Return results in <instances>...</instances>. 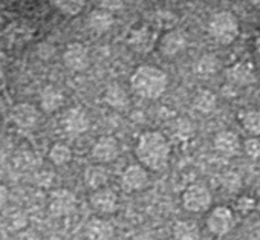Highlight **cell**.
<instances>
[{
  "label": "cell",
  "mask_w": 260,
  "mask_h": 240,
  "mask_svg": "<svg viewBox=\"0 0 260 240\" xmlns=\"http://www.w3.org/2000/svg\"><path fill=\"white\" fill-rule=\"evenodd\" d=\"M135 158L149 172L167 170L172 158V146L164 133L158 130H147L140 135L135 144Z\"/></svg>",
  "instance_id": "cell-1"
},
{
  "label": "cell",
  "mask_w": 260,
  "mask_h": 240,
  "mask_svg": "<svg viewBox=\"0 0 260 240\" xmlns=\"http://www.w3.org/2000/svg\"><path fill=\"white\" fill-rule=\"evenodd\" d=\"M130 87L140 98L158 99L169 87V77L161 67L141 64L130 75Z\"/></svg>",
  "instance_id": "cell-2"
},
{
  "label": "cell",
  "mask_w": 260,
  "mask_h": 240,
  "mask_svg": "<svg viewBox=\"0 0 260 240\" xmlns=\"http://www.w3.org/2000/svg\"><path fill=\"white\" fill-rule=\"evenodd\" d=\"M208 34L216 43L228 46L237 40L240 34V23L233 13L217 11L208 20Z\"/></svg>",
  "instance_id": "cell-3"
},
{
  "label": "cell",
  "mask_w": 260,
  "mask_h": 240,
  "mask_svg": "<svg viewBox=\"0 0 260 240\" xmlns=\"http://www.w3.org/2000/svg\"><path fill=\"white\" fill-rule=\"evenodd\" d=\"M181 203L185 211L193 214H202L210 210L213 203V193L205 184L193 182L182 191Z\"/></svg>",
  "instance_id": "cell-4"
},
{
  "label": "cell",
  "mask_w": 260,
  "mask_h": 240,
  "mask_svg": "<svg viewBox=\"0 0 260 240\" xmlns=\"http://www.w3.org/2000/svg\"><path fill=\"white\" fill-rule=\"evenodd\" d=\"M205 225H207V229L213 235H216V237L226 235L228 232L233 231V228L236 225L234 211L226 205H217L208 211Z\"/></svg>",
  "instance_id": "cell-5"
},
{
  "label": "cell",
  "mask_w": 260,
  "mask_h": 240,
  "mask_svg": "<svg viewBox=\"0 0 260 240\" xmlns=\"http://www.w3.org/2000/svg\"><path fill=\"white\" fill-rule=\"evenodd\" d=\"M150 184L149 170L138 164H130L121 173V188L125 193H140L146 190Z\"/></svg>",
  "instance_id": "cell-6"
},
{
  "label": "cell",
  "mask_w": 260,
  "mask_h": 240,
  "mask_svg": "<svg viewBox=\"0 0 260 240\" xmlns=\"http://www.w3.org/2000/svg\"><path fill=\"white\" fill-rule=\"evenodd\" d=\"M89 202H90V207L98 213V214H103V216H109V214H113L118 211V207H119V196L118 193L110 188V187H103V188H98V190H93L90 193V197H89Z\"/></svg>",
  "instance_id": "cell-7"
},
{
  "label": "cell",
  "mask_w": 260,
  "mask_h": 240,
  "mask_svg": "<svg viewBox=\"0 0 260 240\" xmlns=\"http://www.w3.org/2000/svg\"><path fill=\"white\" fill-rule=\"evenodd\" d=\"M158 51L166 58H175L187 49V37L179 29H169L158 39Z\"/></svg>",
  "instance_id": "cell-8"
},
{
  "label": "cell",
  "mask_w": 260,
  "mask_h": 240,
  "mask_svg": "<svg viewBox=\"0 0 260 240\" xmlns=\"http://www.w3.org/2000/svg\"><path fill=\"white\" fill-rule=\"evenodd\" d=\"M127 43L134 51H137L140 54H146L153 49V46L158 43V40H156V34L153 32V29L149 25L140 23L128 31Z\"/></svg>",
  "instance_id": "cell-9"
},
{
  "label": "cell",
  "mask_w": 260,
  "mask_h": 240,
  "mask_svg": "<svg viewBox=\"0 0 260 240\" xmlns=\"http://www.w3.org/2000/svg\"><path fill=\"white\" fill-rule=\"evenodd\" d=\"M119 153H121V146H119L118 140L110 135L100 136L93 143L92 150H90L92 158L98 164H110L118 159Z\"/></svg>",
  "instance_id": "cell-10"
},
{
  "label": "cell",
  "mask_w": 260,
  "mask_h": 240,
  "mask_svg": "<svg viewBox=\"0 0 260 240\" xmlns=\"http://www.w3.org/2000/svg\"><path fill=\"white\" fill-rule=\"evenodd\" d=\"M49 213L55 217H64L75 211L77 208V197L71 190L58 188L51 193L49 197Z\"/></svg>",
  "instance_id": "cell-11"
},
{
  "label": "cell",
  "mask_w": 260,
  "mask_h": 240,
  "mask_svg": "<svg viewBox=\"0 0 260 240\" xmlns=\"http://www.w3.org/2000/svg\"><path fill=\"white\" fill-rule=\"evenodd\" d=\"M61 126L66 133L78 136L89 130L90 119H89V115L86 113V110H83L81 107H72V109L66 110V113L63 115Z\"/></svg>",
  "instance_id": "cell-12"
},
{
  "label": "cell",
  "mask_w": 260,
  "mask_h": 240,
  "mask_svg": "<svg viewBox=\"0 0 260 240\" xmlns=\"http://www.w3.org/2000/svg\"><path fill=\"white\" fill-rule=\"evenodd\" d=\"M63 63L72 72H84L90 64L89 51L81 43H71L63 52Z\"/></svg>",
  "instance_id": "cell-13"
},
{
  "label": "cell",
  "mask_w": 260,
  "mask_h": 240,
  "mask_svg": "<svg viewBox=\"0 0 260 240\" xmlns=\"http://www.w3.org/2000/svg\"><path fill=\"white\" fill-rule=\"evenodd\" d=\"M242 141L237 133L233 130H220L213 138V147L214 150L226 158L237 156L242 152Z\"/></svg>",
  "instance_id": "cell-14"
},
{
  "label": "cell",
  "mask_w": 260,
  "mask_h": 240,
  "mask_svg": "<svg viewBox=\"0 0 260 240\" xmlns=\"http://www.w3.org/2000/svg\"><path fill=\"white\" fill-rule=\"evenodd\" d=\"M84 235L87 240H112L115 237V226L109 220L96 216L87 220Z\"/></svg>",
  "instance_id": "cell-15"
},
{
  "label": "cell",
  "mask_w": 260,
  "mask_h": 240,
  "mask_svg": "<svg viewBox=\"0 0 260 240\" xmlns=\"http://www.w3.org/2000/svg\"><path fill=\"white\" fill-rule=\"evenodd\" d=\"M13 119H14V123L19 127L31 129V127H34L39 123L40 112H39V109L34 104L22 102V104H17L13 109Z\"/></svg>",
  "instance_id": "cell-16"
},
{
  "label": "cell",
  "mask_w": 260,
  "mask_h": 240,
  "mask_svg": "<svg viewBox=\"0 0 260 240\" xmlns=\"http://www.w3.org/2000/svg\"><path fill=\"white\" fill-rule=\"evenodd\" d=\"M104 102L113 110H127L130 106V96L121 84L112 83L104 92Z\"/></svg>",
  "instance_id": "cell-17"
},
{
  "label": "cell",
  "mask_w": 260,
  "mask_h": 240,
  "mask_svg": "<svg viewBox=\"0 0 260 240\" xmlns=\"http://www.w3.org/2000/svg\"><path fill=\"white\" fill-rule=\"evenodd\" d=\"M226 78L231 84H236V86H248L255 81V75H254L251 64L243 63V61H239L233 64L231 67H228Z\"/></svg>",
  "instance_id": "cell-18"
},
{
  "label": "cell",
  "mask_w": 260,
  "mask_h": 240,
  "mask_svg": "<svg viewBox=\"0 0 260 240\" xmlns=\"http://www.w3.org/2000/svg\"><path fill=\"white\" fill-rule=\"evenodd\" d=\"M115 23V17L113 13H109L103 8L93 10L89 16H87V28L95 32V34H104L107 32Z\"/></svg>",
  "instance_id": "cell-19"
},
{
  "label": "cell",
  "mask_w": 260,
  "mask_h": 240,
  "mask_svg": "<svg viewBox=\"0 0 260 240\" xmlns=\"http://www.w3.org/2000/svg\"><path fill=\"white\" fill-rule=\"evenodd\" d=\"M63 102H64L63 92L54 86H46L40 92V109L46 113H54L60 110Z\"/></svg>",
  "instance_id": "cell-20"
},
{
  "label": "cell",
  "mask_w": 260,
  "mask_h": 240,
  "mask_svg": "<svg viewBox=\"0 0 260 240\" xmlns=\"http://www.w3.org/2000/svg\"><path fill=\"white\" fill-rule=\"evenodd\" d=\"M84 179V185L89 190H98L107 185L109 182V172L103 167V164H96V165H89L84 170L83 175Z\"/></svg>",
  "instance_id": "cell-21"
},
{
  "label": "cell",
  "mask_w": 260,
  "mask_h": 240,
  "mask_svg": "<svg viewBox=\"0 0 260 240\" xmlns=\"http://www.w3.org/2000/svg\"><path fill=\"white\" fill-rule=\"evenodd\" d=\"M173 240H201V228L196 222L181 219L173 225Z\"/></svg>",
  "instance_id": "cell-22"
},
{
  "label": "cell",
  "mask_w": 260,
  "mask_h": 240,
  "mask_svg": "<svg viewBox=\"0 0 260 240\" xmlns=\"http://www.w3.org/2000/svg\"><path fill=\"white\" fill-rule=\"evenodd\" d=\"M219 64H220V63H219V60H217L216 55H213V54H205V55H202V57H199V58L196 60L193 71H194V74H196L199 78L207 80V78H211L214 74H217Z\"/></svg>",
  "instance_id": "cell-23"
},
{
  "label": "cell",
  "mask_w": 260,
  "mask_h": 240,
  "mask_svg": "<svg viewBox=\"0 0 260 240\" xmlns=\"http://www.w3.org/2000/svg\"><path fill=\"white\" fill-rule=\"evenodd\" d=\"M48 158L54 165L61 167V165H66L72 161V150L64 143H55L51 146Z\"/></svg>",
  "instance_id": "cell-24"
},
{
  "label": "cell",
  "mask_w": 260,
  "mask_h": 240,
  "mask_svg": "<svg viewBox=\"0 0 260 240\" xmlns=\"http://www.w3.org/2000/svg\"><path fill=\"white\" fill-rule=\"evenodd\" d=\"M193 106H194L196 110H199L201 113L207 115V113H211V112L216 109V106H217V98H216V95H214L211 90L205 89V90H201V92H198V93L194 95Z\"/></svg>",
  "instance_id": "cell-25"
},
{
  "label": "cell",
  "mask_w": 260,
  "mask_h": 240,
  "mask_svg": "<svg viewBox=\"0 0 260 240\" xmlns=\"http://www.w3.org/2000/svg\"><path fill=\"white\" fill-rule=\"evenodd\" d=\"M242 127L251 136H260V110H245L239 116Z\"/></svg>",
  "instance_id": "cell-26"
},
{
  "label": "cell",
  "mask_w": 260,
  "mask_h": 240,
  "mask_svg": "<svg viewBox=\"0 0 260 240\" xmlns=\"http://www.w3.org/2000/svg\"><path fill=\"white\" fill-rule=\"evenodd\" d=\"M57 10L69 17L78 16L84 8V0H55Z\"/></svg>",
  "instance_id": "cell-27"
},
{
  "label": "cell",
  "mask_w": 260,
  "mask_h": 240,
  "mask_svg": "<svg viewBox=\"0 0 260 240\" xmlns=\"http://www.w3.org/2000/svg\"><path fill=\"white\" fill-rule=\"evenodd\" d=\"M242 150L249 159L252 161L260 159V136H251L245 140L242 144Z\"/></svg>",
  "instance_id": "cell-28"
},
{
  "label": "cell",
  "mask_w": 260,
  "mask_h": 240,
  "mask_svg": "<svg viewBox=\"0 0 260 240\" xmlns=\"http://www.w3.org/2000/svg\"><path fill=\"white\" fill-rule=\"evenodd\" d=\"M255 205H257V202H255L254 197H251L248 194H243V196H240L236 200V205L234 207H236V211L237 213L246 216V214H249V213H252L255 210Z\"/></svg>",
  "instance_id": "cell-29"
},
{
  "label": "cell",
  "mask_w": 260,
  "mask_h": 240,
  "mask_svg": "<svg viewBox=\"0 0 260 240\" xmlns=\"http://www.w3.org/2000/svg\"><path fill=\"white\" fill-rule=\"evenodd\" d=\"M176 135L181 138V140H188L191 135H193V126L188 119L182 118L178 121V126H176Z\"/></svg>",
  "instance_id": "cell-30"
},
{
  "label": "cell",
  "mask_w": 260,
  "mask_h": 240,
  "mask_svg": "<svg viewBox=\"0 0 260 240\" xmlns=\"http://www.w3.org/2000/svg\"><path fill=\"white\" fill-rule=\"evenodd\" d=\"M100 7L109 13H116L119 10H122L124 7V0H101Z\"/></svg>",
  "instance_id": "cell-31"
},
{
  "label": "cell",
  "mask_w": 260,
  "mask_h": 240,
  "mask_svg": "<svg viewBox=\"0 0 260 240\" xmlns=\"http://www.w3.org/2000/svg\"><path fill=\"white\" fill-rule=\"evenodd\" d=\"M223 182H225L226 188L231 190V191H236L239 188V185H240V179H239V176L236 173H228L223 178Z\"/></svg>",
  "instance_id": "cell-32"
},
{
  "label": "cell",
  "mask_w": 260,
  "mask_h": 240,
  "mask_svg": "<svg viewBox=\"0 0 260 240\" xmlns=\"http://www.w3.org/2000/svg\"><path fill=\"white\" fill-rule=\"evenodd\" d=\"M16 240H43L34 229H23L19 232Z\"/></svg>",
  "instance_id": "cell-33"
},
{
  "label": "cell",
  "mask_w": 260,
  "mask_h": 240,
  "mask_svg": "<svg viewBox=\"0 0 260 240\" xmlns=\"http://www.w3.org/2000/svg\"><path fill=\"white\" fill-rule=\"evenodd\" d=\"M8 197H10V191L8 188L4 185V184H0V208H4L8 202Z\"/></svg>",
  "instance_id": "cell-34"
},
{
  "label": "cell",
  "mask_w": 260,
  "mask_h": 240,
  "mask_svg": "<svg viewBox=\"0 0 260 240\" xmlns=\"http://www.w3.org/2000/svg\"><path fill=\"white\" fill-rule=\"evenodd\" d=\"M13 223H14V228H23L26 225V217L23 214H17Z\"/></svg>",
  "instance_id": "cell-35"
},
{
  "label": "cell",
  "mask_w": 260,
  "mask_h": 240,
  "mask_svg": "<svg viewBox=\"0 0 260 240\" xmlns=\"http://www.w3.org/2000/svg\"><path fill=\"white\" fill-rule=\"evenodd\" d=\"M5 87H7V77L2 71H0V93L5 90Z\"/></svg>",
  "instance_id": "cell-36"
}]
</instances>
